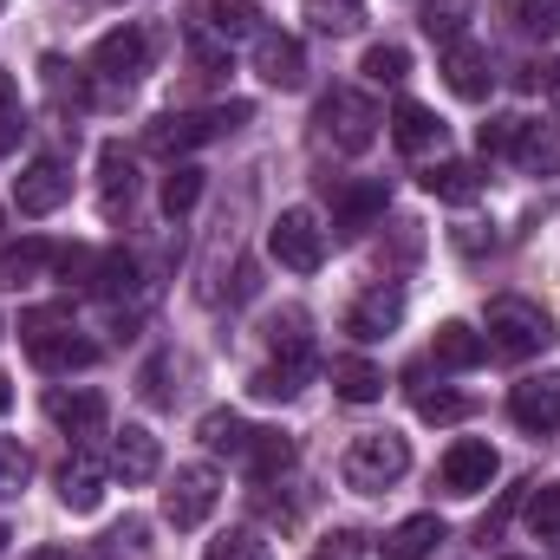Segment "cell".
Masks as SVG:
<instances>
[{"mask_svg": "<svg viewBox=\"0 0 560 560\" xmlns=\"http://www.w3.org/2000/svg\"><path fill=\"white\" fill-rule=\"evenodd\" d=\"M535 92H541V98H548V105L560 112V59H548V66L535 72Z\"/></svg>", "mask_w": 560, "mask_h": 560, "instance_id": "cell-46", "label": "cell"}, {"mask_svg": "<svg viewBox=\"0 0 560 560\" xmlns=\"http://www.w3.org/2000/svg\"><path fill=\"white\" fill-rule=\"evenodd\" d=\"M202 183H209V176H202L196 163H176V170L163 176V215H170V222H183V215L202 202Z\"/></svg>", "mask_w": 560, "mask_h": 560, "instance_id": "cell-30", "label": "cell"}, {"mask_svg": "<svg viewBox=\"0 0 560 560\" xmlns=\"http://www.w3.org/2000/svg\"><path fill=\"white\" fill-rule=\"evenodd\" d=\"M509 418L522 423V430H535V436H548V430H560V372H541V378H522V385L509 392Z\"/></svg>", "mask_w": 560, "mask_h": 560, "instance_id": "cell-14", "label": "cell"}, {"mask_svg": "<svg viewBox=\"0 0 560 560\" xmlns=\"http://www.w3.org/2000/svg\"><path fill=\"white\" fill-rule=\"evenodd\" d=\"M430 359H436L443 372H476V365L489 359V339H482L476 326H463V319H443L436 339H430Z\"/></svg>", "mask_w": 560, "mask_h": 560, "instance_id": "cell-17", "label": "cell"}, {"mask_svg": "<svg viewBox=\"0 0 560 560\" xmlns=\"http://www.w3.org/2000/svg\"><path fill=\"white\" fill-rule=\"evenodd\" d=\"M346 482L359 489V495H378V489H392V482H405V469H411V443L398 436V430H365V436H352V450H346Z\"/></svg>", "mask_w": 560, "mask_h": 560, "instance_id": "cell-2", "label": "cell"}, {"mask_svg": "<svg viewBox=\"0 0 560 560\" xmlns=\"http://www.w3.org/2000/svg\"><path fill=\"white\" fill-rule=\"evenodd\" d=\"M359 72H365L372 85H405V79H411V52H405V46H372Z\"/></svg>", "mask_w": 560, "mask_h": 560, "instance_id": "cell-37", "label": "cell"}, {"mask_svg": "<svg viewBox=\"0 0 560 560\" xmlns=\"http://www.w3.org/2000/svg\"><path fill=\"white\" fill-rule=\"evenodd\" d=\"M7 541H13V528H7V522H0V555H7Z\"/></svg>", "mask_w": 560, "mask_h": 560, "instance_id": "cell-49", "label": "cell"}, {"mask_svg": "<svg viewBox=\"0 0 560 560\" xmlns=\"http://www.w3.org/2000/svg\"><path fill=\"white\" fill-rule=\"evenodd\" d=\"M105 482H112V463H98V456H72V463L59 469V502H66L72 515H92V509L105 502Z\"/></svg>", "mask_w": 560, "mask_h": 560, "instance_id": "cell-15", "label": "cell"}, {"mask_svg": "<svg viewBox=\"0 0 560 560\" xmlns=\"http://www.w3.org/2000/svg\"><path fill=\"white\" fill-rule=\"evenodd\" d=\"M26 352H33V365H39V372H85V365H98V346H92V339H79L72 326H66V332H52V339H33Z\"/></svg>", "mask_w": 560, "mask_h": 560, "instance_id": "cell-20", "label": "cell"}, {"mask_svg": "<svg viewBox=\"0 0 560 560\" xmlns=\"http://www.w3.org/2000/svg\"><path fill=\"white\" fill-rule=\"evenodd\" d=\"M306 20H313V33H326V39H346V33L365 26V0H306Z\"/></svg>", "mask_w": 560, "mask_h": 560, "instance_id": "cell-29", "label": "cell"}, {"mask_svg": "<svg viewBox=\"0 0 560 560\" xmlns=\"http://www.w3.org/2000/svg\"><path fill=\"white\" fill-rule=\"evenodd\" d=\"M26 476H33V456H26L20 443L0 436V502H13V495L26 489Z\"/></svg>", "mask_w": 560, "mask_h": 560, "instance_id": "cell-42", "label": "cell"}, {"mask_svg": "<svg viewBox=\"0 0 560 560\" xmlns=\"http://www.w3.org/2000/svg\"><path fill=\"white\" fill-rule=\"evenodd\" d=\"M118 7H125V0H118Z\"/></svg>", "mask_w": 560, "mask_h": 560, "instance_id": "cell-52", "label": "cell"}, {"mask_svg": "<svg viewBox=\"0 0 560 560\" xmlns=\"http://www.w3.org/2000/svg\"><path fill=\"white\" fill-rule=\"evenodd\" d=\"M502 560H528V555H502Z\"/></svg>", "mask_w": 560, "mask_h": 560, "instance_id": "cell-50", "label": "cell"}, {"mask_svg": "<svg viewBox=\"0 0 560 560\" xmlns=\"http://www.w3.org/2000/svg\"><path fill=\"white\" fill-rule=\"evenodd\" d=\"M0 229H7V209H0Z\"/></svg>", "mask_w": 560, "mask_h": 560, "instance_id": "cell-51", "label": "cell"}, {"mask_svg": "<svg viewBox=\"0 0 560 560\" xmlns=\"http://www.w3.org/2000/svg\"><path fill=\"white\" fill-rule=\"evenodd\" d=\"M242 463H248V476H255V482H275V476L293 469V436H287V430H255Z\"/></svg>", "mask_w": 560, "mask_h": 560, "instance_id": "cell-26", "label": "cell"}, {"mask_svg": "<svg viewBox=\"0 0 560 560\" xmlns=\"http://www.w3.org/2000/svg\"><path fill=\"white\" fill-rule=\"evenodd\" d=\"M66 326H72V306H66V300H59V306H26V313H20V339H26V346H33V339H52V332H66Z\"/></svg>", "mask_w": 560, "mask_h": 560, "instance_id": "cell-40", "label": "cell"}, {"mask_svg": "<svg viewBox=\"0 0 560 560\" xmlns=\"http://www.w3.org/2000/svg\"><path fill=\"white\" fill-rule=\"evenodd\" d=\"M522 33H535V39H560V0H522Z\"/></svg>", "mask_w": 560, "mask_h": 560, "instance_id": "cell-44", "label": "cell"}, {"mask_svg": "<svg viewBox=\"0 0 560 560\" xmlns=\"http://www.w3.org/2000/svg\"><path fill=\"white\" fill-rule=\"evenodd\" d=\"M52 268V248L39 242V235H26L20 248H0V287L7 293H20V287H33V280Z\"/></svg>", "mask_w": 560, "mask_h": 560, "instance_id": "cell-24", "label": "cell"}, {"mask_svg": "<svg viewBox=\"0 0 560 560\" xmlns=\"http://www.w3.org/2000/svg\"><path fill=\"white\" fill-rule=\"evenodd\" d=\"M33 560H66V548H39Z\"/></svg>", "mask_w": 560, "mask_h": 560, "instance_id": "cell-48", "label": "cell"}, {"mask_svg": "<svg viewBox=\"0 0 560 560\" xmlns=\"http://www.w3.org/2000/svg\"><path fill=\"white\" fill-rule=\"evenodd\" d=\"M423 189H430L436 202H456V209H463V202H476V196H482V170H476V163H463V156H436V163L423 170Z\"/></svg>", "mask_w": 560, "mask_h": 560, "instance_id": "cell-19", "label": "cell"}, {"mask_svg": "<svg viewBox=\"0 0 560 560\" xmlns=\"http://www.w3.org/2000/svg\"><path fill=\"white\" fill-rule=\"evenodd\" d=\"M398 319H405V287L398 280H372L346 306V332L352 339H385V332H398Z\"/></svg>", "mask_w": 560, "mask_h": 560, "instance_id": "cell-7", "label": "cell"}, {"mask_svg": "<svg viewBox=\"0 0 560 560\" xmlns=\"http://www.w3.org/2000/svg\"><path fill=\"white\" fill-rule=\"evenodd\" d=\"M156 469H163L156 436H150L143 423H125V430L112 436V476H125V482H150Z\"/></svg>", "mask_w": 560, "mask_h": 560, "instance_id": "cell-16", "label": "cell"}, {"mask_svg": "<svg viewBox=\"0 0 560 560\" xmlns=\"http://www.w3.org/2000/svg\"><path fill=\"white\" fill-rule=\"evenodd\" d=\"M522 131H528V118H515V112H502V118H489L482 131H476V143H482V156H515V143H522Z\"/></svg>", "mask_w": 560, "mask_h": 560, "instance_id": "cell-41", "label": "cell"}, {"mask_svg": "<svg viewBox=\"0 0 560 560\" xmlns=\"http://www.w3.org/2000/svg\"><path fill=\"white\" fill-rule=\"evenodd\" d=\"M560 332L555 319H548V306H535V300H489V346L502 352V359H535V352H548Z\"/></svg>", "mask_w": 560, "mask_h": 560, "instance_id": "cell-3", "label": "cell"}, {"mask_svg": "<svg viewBox=\"0 0 560 560\" xmlns=\"http://www.w3.org/2000/svg\"><path fill=\"white\" fill-rule=\"evenodd\" d=\"M202 13H209V26H215L222 39H248V33H261V7H255V0H209Z\"/></svg>", "mask_w": 560, "mask_h": 560, "instance_id": "cell-31", "label": "cell"}, {"mask_svg": "<svg viewBox=\"0 0 560 560\" xmlns=\"http://www.w3.org/2000/svg\"><path fill=\"white\" fill-rule=\"evenodd\" d=\"M196 436H202V450H215V456H248V423L235 418V411H209V418L196 423Z\"/></svg>", "mask_w": 560, "mask_h": 560, "instance_id": "cell-28", "label": "cell"}, {"mask_svg": "<svg viewBox=\"0 0 560 560\" xmlns=\"http://www.w3.org/2000/svg\"><path fill=\"white\" fill-rule=\"evenodd\" d=\"M268 255H275L287 275H319L326 261V229L313 209H280L275 229H268Z\"/></svg>", "mask_w": 560, "mask_h": 560, "instance_id": "cell-5", "label": "cell"}, {"mask_svg": "<svg viewBox=\"0 0 560 560\" xmlns=\"http://www.w3.org/2000/svg\"><path fill=\"white\" fill-rule=\"evenodd\" d=\"M495 469H502V463H495V450H489L482 436H456V443L443 450V469H436V476H443L450 495H482V489L495 482Z\"/></svg>", "mask_w": 560, "mask_h": 560, "instance_id": "cell-8", "label": "cell"}, {"mask_svg": "<svg viewBox=\"0 0 560 560\" xmlns=\"http://www.w3.org/2000/svg\"><path fill=\"white\" fill-rule=\"evenodd\" d=\"M52 275L66 280V287H92L98 255H92V248H52Z\"/></svg>", "mask_w": 560, "mask_h": 560, "instance_id": "cell-43", "label": "cell"}, {"mask_svg": "<svg viewBox=\"0 0 560 560\" xmlns=\"http://www.w3.org/2000/svg\"><path fill=\"white\" fill-rule=\"evenodd\" d=\"M66 196H72V170H66L59 156H39V163H26V170H20V183H13V202H20V215H52Z\"/></svg>", "mask_w": 560, "mask_h": 560, "instance_id": "cell-12", "label": "cell"}, {"mask_svg": "<svg viewBox=\"0 0 560 560\" xmlns=\"http://www.w3.org/2000/svg\"><path fill=\"white\" fill-rule=\"evenodd\" d=\"M436 541H443V522L436 515H405L385 535V560H423V555H436Z\"/></svg>", "mask_w": 560, "mask_h": 560, "instance_id": "cell-25", "label": "cell"}, {"mask_svg": "<svg viewBox=\"0 0 560 560\" xmlns=\"http://www.w3.org/2000/svg\"><path fill=\"white\" fill-rule=\"evenodd\" d=\"M313 125H319V138L332 143V150L359 156V150H372V138H378V125H385V118H378V105H372L365 92L339 85V92H326V98H319Z\"/></svg>", "mask_w": 560, "mask_h": 560, "instance_id": "cell-4", "label": "cell"}, {"mask_svg": "<svg viewBox=\"0 0 560 560\" xmlns=\"http://www.w3.org/2000/svg\"><path fill=\"white\" fill-rule=\"evenodd\" d=\"M515 163H522L528 176H555L560 170V125H528L522 143H515Z\"/></svg>", "mask_w": 560, "mask_h": 560, "instance_id": "cell-27", "label": "cell"}, {"mask_svg": "<svg viewBox=\"0 0 560 560\" xmlns=\"http://www.w3.org/2000/svg\"><path fill=\"white\" fill-rule=\"evenodd\" d=\"M443 85H450L456 98L482 105V98L495 92V66H489V46H476V39H450V46H443Z\"/></svg>", "mask_w": 560, "mask_h": 560, "instance_id": "cell-9", "label": "cell"}, {"mask_svg": "<svg viewBox=\"0 0 560 560\" xmlns=\"http://www.w3.org/2000/svg\"><path fill=\"white\" fill-rule=\"evenodd\" d=\"M98 189H105V215L131 209V196H138V156L125 143H105L98 150Z\"/></svg>", "mask_w": 560, "mask_h": 560, "instance_id": "cell-18", "label": "cell"}, {"mask_svg": "<svg viewBox=\"0 0 560 560\" xmlns=\"http://www.w3.org/2000/svg\"><path fill=\"white\" fill-rule=\"evenodd\" d=\"M528 535L560 548V482H541V489L528 495Z\"/></svg>", "mask_w": 560, "mask_h": 560, "instance_id": "cell-35", "label": "cell"}, {"mask_svg": "<svg viewBox=\"0 0 560 560\" xmlns=\"http://www.w3.org/2000/svg\"><path fill=\"white\" fill-rule=\"evenodd\" d=\"M411 405H418L423 423H463V418H469V398H463V392H443V385L430 392V385H423V372H418V385H411Z\"/></svg>", "mask_w": 560, "mask_h": 560, "instance_id": "cell-33", "label": "cell"}, {"mask_svg": "<svg viewBox=\"0 0 560 560\" xmlns=\"http://www.w3.org/2000/svg\"><path fill=\"white\" fill-rule=\"evenodd\" d=\"M306 378H313V359H275V365H261V372L248 378V392H255L261 405H287V398H300Z\"/></svg>", "mask_w": 560, "mask_h": 560, "instance_id": "cell-22", "label": "cell"}, {"mask_svg": "<svg viewBox=\"0 0 560 560\" xmlns=\"http://www.w3.org/2000/svg\"><path fill=\"white\" fill-rule=\"evenodd\" d=\"M332 392L346 405H378L385 398V372L372 359H332Z\"/></svg>", "mask_w": 560, "mask_h": 560, "instance_id": "cell-23", "label": "cell"}, {"mask_svg": "<svg viewBox=\"0 0 560 560\" xmlns=\"http://www.w3.org/2000/svg\"><path fill=\"white\" fill-rule=\"evenodd\" d=\"M92 72L112 79V85L143 79V72H150V39H143V26H118V33H105V39L92 46Z\"/></svg>", "mask_w": 560, "mask_h": 560, "instance_id": "cell-10", "label": "cell"}, {"mask_svg": "<svg viewBox=\"0 0 560 560\" xmlns=\"http://www.w3.org/2000/svg\"><path fill=\"white\" fill-rule=\"evenodd\" d=\"M372 215H385V183H352L339 196V229H365Z\"/></svg>", "mask_w": 560, "mask_h": 560, "instance_id": "cell-34", "label": "cell"}, {"mask_svg": "<svg viewBox=\"0 0 560 560\" xmlns=\"http://www.w3.org/2000/svg\"><path fill=\"white\" fill-rule=\"evenodd\" d=\"M202 560H275V548H268L255 528H229V535H215V541L202 548Z\"/></svg>", "mask_w": 560, "mask_h": 560, "instance_id": "cell-36", "label": "cell"}, {"mask_svg": "<svg viewBox=\"0 0 560 560\" xmlns=\"http://www.w3.org/2000/svg\"><path fill=\"white\" fill-rule=\"evenodd\" d=\"M359 555H365V541H359L352 528H332V535L319 541V555H313V560H359Z\"/></svg>", "mask_w": 560, "mask_h": 560, "instance_id": "cell-45", "label": "cell"}, {"mask_svg": "<svg viewBox=\"0 0 560 560\" xmlns=\"http://www.w3.org/2000/svg\"><path fill=\"white\" fill-rule=\"evenodd\" d=\"M26 131V105H20V79L13 72H0V150H13Z\"/></svg>", "mask_w": 560, "mask_h": 560, "instance_id": "cell-39", "label": "cell"}, {"mask_svg": "<svg viewBox=\"0 0 560 560\" xmlns=\"http://www.w3.org/2000/svg\"><path fill=\"white\" fill-rule=\"evenodd\" d=\"M248 118H255V105H248V98H229V105H215V112H163V118H150L143 143H150L156 156H183V150L222 138V131H242Z\"/></svg>", "mask_w": 560, "mask_h": 560, "instance_id": "cell-1", "label": "cell"}, {"mask_svg": "<svg viewBox=\"0 0 560 560\" xmlns=\"http://www.w3.org/2000/svg\"><path fill=\"white\" fill-rule=\"evenodd\" d=\"M268 346H275V359H313V339H306V313L300 306H287L268 319Z\"/></svg>", "mask_w": 560, "mask_h": 560, "instance_id": "cell-32", "label": "cell"}, {"mask_svg": "<svg viewBox=\"0 0 560 560\" xmlns=\"http://www.w3.org/2000/svg\"><path fill=\"white\" fill-rule=\"evenodd\" d=\"M392 138H398V150H411V156L443 150V118H436L430 105H418V98H405V105L392 112Z\"/></svg>", "mask_w": 560, "mask_h": 560, "instance_id": "cell-21", "label": "cell"}, {"mask_svg": "<svg viewBox=\"0 0 560 560\" xmlns=\"http://www.w3.org/2000/svg\"><path fill=\"white\" fill-rule=\"evenodd\" d=\"M46 418L59 423L66 436L92 443V436H105L112 405H105V392H92V385H72V392H52V398H46Z\"/></svg>", "mask_w": 560, "mask_h": 560, "instance_id": "cell-13", "label": "cell"}, {"mask_svg": "<svg viewBox=\"0 0 560 560\" xmlns=\"http://www.w3.org/2000/svg\"><path fill=\"white\" fill-rule=\"evenodd\" d=\"M92 287L105 293V300H118V293H131L138 287V255H98V275H92Z\"/></svg>", "mask_w": 560, "mask_h": 560, "instance_id": "cell-38", "label": "cell"}, {"mask_svg": "<svg viewBox=\"0 0 560 560\" xmlns=\"http://www.w3.org/2000/svg\"><path fill=\"white\" fill-rule=\"evenodd\" d=\"M7 405H13V385H7V372H0V411H7Z\"/></svg>", "mask_w": 560, "mask_h": 560, "instance_id": "cell-47", "label": "cell"}, {"mask_svg": "<svg viewBox=\"0 0 560 560\" xmlns=\"http://www.w3.org/2000/svg\"><path fill=\"white\" fill-rule=\"evenodd\" d=\"M215 495H222L215 469H209V463H183V469L170 476V489H163V522H170V528H202V522L215 515Z\"/></svg>", "mask_w": 560, "mask_h": 560, "instance_id": "cell-6", "label": "cell"}, {"mask_svg": "<svg viewBox=\"0 0 560 560\" xmlns=\"http://www.w3.org/2000/svg\"><path fill=\"white\" fill-rule=\"evenodd\" d=\"M255 72H261L275 92H300V85H306V46H300L293 33L261 26V33H255Z\"/></svg>", "mask_w": 560, "mask_h": 560, "instance_id": "cell-11", "label": "cell"}]
</instances>
